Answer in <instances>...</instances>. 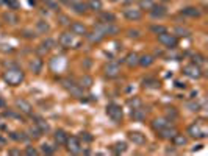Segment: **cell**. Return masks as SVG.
<instances>
[{"label":"cell","mask_w":208,"mask_h":156,"mask_svg":"<svg viewBox=\"0 0 208 156\" xmlns=\"http://www.w3.org/2000/svg\"><path fill=\"white\" fill-rule=\"evenodd\" d=\"M71 30H72L74 35H86V27L83 23H80V22H74L71 25Z\"/></svg>","instance_id":"9a60e30c"},{"label":"cell","mask_w":208,"mask_h":156,"mask_svg":"<svg viewBox=\"0 0 208 156\" xmlns=\"http://www.w3.org/2000/svg\"><path fill=\"white\" fill-rule=\"evenodd\" d=\"M81 138H83L85 141H88V142H91V141H92V138L89 136V133H81Z\"/></svg>","instance_id":"bcb514c9"},{"label":"cell","mask_w":208,"mask_h":156,"mask_svg":"<svg viewBox=\"0 0 208 156\" xmlns=\"http://www.w3.org/2000/svg\"><path fill=\"white\" fill-rule=\"evenodd\" d=\"M16 106L19 108L20 113H24V114H30V113H31V105H30L27 100H24V98L16 100Z\"/></svg>","instance_id":"8fae6325"},{"label":"cell","mask_w":208,"mask_h":156,"mask_svg":"<svg viewBox=\"0 0 208 156\" xmlns=\"http://www.w3.org/2000/svg\"><path fill=\"white\" fill-rule=\"evenodd\" d=\"M127 105H128L131 109H135V108L143 106V101H141V98H139V97H133V98H130V100L127 101Z\"/></svg>","instance_id":"d4e9b609"},{"label":"cell","mask_w":208,"mask_h":156,"mask_svg":"<svg viewBox=\"0 0 208 156\" xmlns=\"http://www.w3.org/2000/svg\"><path fill=\"white\" fill-rule=\"evenodd\" d=\"M152 31H153V33H156V35H160V33H164V31H166V28H164V27H161V25H153V27H152Z\"/></svg>","instance_id":"d590c367"},{"label":"cell","mask_w":208,"mask_h":156,"mask_svg":"<svg viewBox=\"0 0 208 156\" xmlns=\"http://www.w3.org/2000/svg\"><path fill=\"white\" fill-rule=\"evenodd\" d=\"M36 126H38L39 129H41V133H45V131H49V125H47V123H45L44 120H41V119L38 120Z\"/></svg>","instance_id":"1f68e13d"},{"label":"cell","mask_w":208,"mask_h":156,"mask_svg":"<svg viewBox=\"0 0 208 156\" xmlns=\"http://www.w3.org/2000/svg\"><path fill=\"white\" fill-rule=\"evenodd\" d=\"M106 114H108L114 122H121V120H122V116H124L121 106L114 105V103H113V105H108V106H106Z\"/></svg>","instance_id":"277c9868"},{"label":"cell","mask_w":208,"mask_h":156,"mask_svg":"<svg viewBox=\"0 0 208 156\" xmlns=\"http://www.w3.org/2000/svg\"><path fill=\"white\" fill-rule=\"evenodd\" d=\"M166 153H168V154H175V150H174V148H168Z\"/></svg>","instance_id":"681fc988"},{"label":"cell","mask_w":208,"mask_h":156,"mask_svg":"<svg viewBox=\"0 0 208 156\" xmlns=\"http://www.w3.org/2000/svg\"><path fill=\"white\" fill-rule=\"evenodd\" d=\"M3 105H5V103H3V100L0 98V108H3Z\"/></svg>","instance_id":"816d5d0a"},{"label":"cell","mask_w":208,"mask_h":156,"mask_svg":"<svg viewBox=\"0 0 208 156\" xmlns=\"http://www.w3.org/2000/svg\"><path fill=\"white\" fill-rule=\"evenodd\" d=\"M36 30H38L39 33H47V31L50 30V27H49V23H47V22L39 20V22H36Z\"/></svg>","instance_id":"484cf974"},{"label":"cell","mask_w":208,"mask_h":156,"mask_svg":"<svg viewBox=\"0 0 208 156\" xmlns=\"http://www.w3.org/2000/svg\"><path fill=\"white\" fill-rule=\"evenodd\" d=\"M28 156H36L38 154V151H36V148H33V147H27V151H25Z\"/></svg>","instance_id":"60d3db41"},{"label":"cell","mask_w":208,"mask_h":156,"mask_svg":"<svg viewBox=\"0 0 208 156\" xmlns=\"http://www.w3.org/2000/svg\"><path fill=\"white\" fill-rule=\"evenodd\" d=\"M139 5H141V8L143 10H147V11H150L152 8H153V0H141L139 2Z\"/></svg>","instance_id":"f546056e"},{"label":"cell","mask_w":208,"mask_h":156,"mask_svg":"<svg viewBox=\"0 0 208 156\" xmlns=\"http://www.w3.org/2000/svg\"><path fill=\"white\" fill-rule=\"evenodd\" d=\"M60 19H61V20H63V22H61V23H63V25H66V23H69V22H67V17H64V16H61V17H60Z\"/></svg>","instance_id":"c3c4849f"},{"label":"cell","mask_w":208,"mask_h":156,"mask_svg":"<svg viewBox=\"0 0 208 156\" xmlns=\"http://www.w3.org/2000/svg\"><path fill=\"white\" fill-rule=\"evenodd\" d=\"M66 141H67L66 133L63 131V129H58V131L55 133V142H56L58 145H63V144H66Z\"/></svg>","instance_id":"603a6c76"},{"label":"cell","mask_w":208,"mask_h":156,"mask_svg":"<svg viewBox=\"0 0 208 156\" xmlns=\"http://www.w3.org/2000/svg\"><path fill=\"white\" fill-rule=\"evenodd\" d=\"M128 36L136 38V36H139V31H136V30H130V31H128Z\"/></svg>","instance_id":"7dc6e473"},{"label":"cell","mask_w":208,"mask_h":156,"mask_svg":"<svg viewBox=\"0 0 208 156\" xmlns=\"http://www.w3.org/2000/svg\"><path fill=\"white\" fill-rule=\"evenodd\" d=\"M80 86H81V88H91V86H92V78L88 76V75L81 76V78H80Z\"/></svg>","instance_id":"83f0119b"},{"label":"cell","mask_w":208,"mask_h":156,"mask_svg":"<svg viewBox=\"0 0 208 156\" xmlns=\"http://www.w3.org/2000/svg\"><path fill=\"white\" fill-rule=\"evenodd\" d=\"M114 19H116V17H114L111 13H105V14H102V20H103V22H110V23H113V22H114Z\"/></svg>","instance_id":"e575fe53"},{"label":"cell","mask_w":208,"mask_h":156,"mask_svg":"<svg viewBox=\"0 0 208 156\" xmlns=\"http://www.w3.org/2000/svg\"><path fill=\"white\" fill-rule=\"evenodd\" d=\"M89 8L94 11H100L102 10V2L100 0H89Z\"/></svg>","instance_id":"f1b7e54d"},{"label":"cell","mask_w":208,"mask_h":156,"mask_svg":"<svg viewBox=\"0 0 208 156\" xmlns=\"http://www.w3.org/2000/svg\"><path fill=\"white\" fill-rule=\"evenodd\" d=\"M131 117H133L135 120H143V119L146 117V109H143L141 106L131 109Z\"/></svg>","instance_id":"ffe728a7"},{"label":"cell","mask_w":208,"mask_h":156,"mask_svg":"<svg viewBox=\"0 0 208 156\" xmlns=\"http://www.w3.org/2000/svg\"><path fill=\"white\" fill-rule=\"evenodd\" d=\"M42 153H44V154H52V153H53V148H52L49 144H44V145H42Z\"/></svg>","instance_id":"8d00e7d4"},{"label":"cell","mask_w":208,"mask_h":156,"mask_svg":"<svg viewBox=\"0 0 208 156\" xmlns=\"http://www.w3.org/2000/svg\"><path fill=\"white\" fill-rule=\"evenodd\" d=\"M119 72H121L119 66L114 64V63H110V64L105 67V75H106L108 78H116V76L119 75Z\"/></svg>","instance_id":"30bf717a"},{"label":"cell","mask_w":208,"mask_h":156,"mask_svg":"<svg viewBox=\"0 0 208 156\" xmlns=\"http://www.w3.org/2000/svg\"><path fill=\"white\" fill-rule=\"evenodd\" d=\"M188 133H189V136H193V138H196V139H203V138H206V134H208L206 123H205L203 120L194 122L193 125H189Z\"/></svg>","instance_id":"6da1fadb"},{"label":"cell","mask_w":208,"mask_h":156,"mask_svg":"<svg viewBox=\"0 0 208 156\" xmlns=\"http://www.w3.org/2000/svg\"><path fill=\"white\" fill-rule=\"evenodd\" d=\"M194 63H197V66H200V64L205 63V60H203L200 55H194Z\"/></svg>","instance_id":"b9f144b4"},{"label":"cell","mask_w":208,"mask_h":156,"mask_svg":"<svg viewBox=\"0 0 208 156\" xmlns=\"http://www.w3.org/2000/svg\"><path fill=\"white\" fill-rule=\"evenodd\" d=\"M114 2H116V0H114Z\"/></svg>","instance_id":"11a10c76"},{"label":"cell","mask_w":208,"mask_h":156,"mask_svg":"<svg viewBox=\"0 0 208 156\" xmlns=\"http://www.w3.org/2000/svg\"><path fill=\"white\" fill-rule=\"evenodd\" d=\"M30 69H31V72H33V73H39V72H41V69H42V61H41L39 58L31 60V61H30Z\"/></svg>","instance_id":"d6986e66"},{"label":"cell","mask_w":208,"mask_h":156,"mask_svg":"<svg viewBox=\"0 0 208 156\" xmlns=\"http://www.w3.org/2000/svg\"><path fill=\"white\" fill-rule=\"evenodd\" d=\"M66 144H67V150L71 151V153H74V154L80 153L81 145H80V142H78V139H77V138H67Z\"/></svg>","instance_id":"9c48e42d"},{"label":"cell","mask_w":208,"mask_h":156,"mask_svg":"<svg viewBox=\"0 0 208 156\" xmlns=\"http://www.w3.org/2000/svg\"><path fill=\"white\" fill-rule=\"evenodd\" d=\"M55 42L52 41V39H47V41H44V44H42V47H45V48H52V45H53Z\"/></svg>","instance_id":"ee69618b"},{"label":"cell","mask_w":208,"mask_h":156,"mask_svg":"<svg viewBox=\"0 0 208 156\" xmlns=\"http://www.w3.org/2000/svg\"><path fill=\"white\" fill-rule=\"evenodd\" d=\"M5 19H6V20H11V23H16V22H17V17H16L14 14H11V13H6V14H5Z\"/></svg>","instance_id":"f35d334b"},{"label":"cell","mask_w":208,"mask_h":156,"mask_svg":"<svg viewBox=\"0 0 208 156\" xmlns=\"http://www.w3.org/2000/svg\"><path fill=\"white\" fill-rule=\"evenodd\" d=\"M138 60H139V56H138L136 53H130V55L127 56L125 63H127L130 67H135V66H138Z\"/></svg>","instance_id":"4316f807"},{"label":"cell","mask_w":208,"mask_h":156,"mask_svg":"<svg viewBox=\"0 0 208 156\" xmlns=\"http://www.w3.org/2000/svg\"><path fill=\"white\" fill-rule=\"evenodd\" d=\"M86 8H88V5H86V3H81V2L74 3V10H75L77 13H85V11H86Z\"/></svg>","instance_id":"d6a6232c"},{"label":"cell","mask_w":208,"mask_h":156,"mask_svg":"<svg viewBox=\"0 0 208 156\" xmlns=\"http://www.w3.org/2000/svg\"><path fill=\"white\" fill-rule=\"evenodd\" d=\"M128 139H130L133 144H136V145H143V144H146L144 134L138 133V131H130V133H128Z\"/></svg>","instance_id":"7c38bea8"},{"label":"cell","mask_w":208,"mask_h":156,"mask_svg":"<svg viewBox=\"0 0 208 156\" xmlns=\"http://www.w3.org/2000/svg\"><path fill=\"white\" fill-rule=\"evenodd\" d=\"M183 72H185V75L186 76H189V78H200L202 76V72H200V67L199 66H196V64H189V66H186L183 69Z\"/></svg>","instance_id":"ba28073f"},{"label":"cell","mask_w":208,"mask_h":156,"mask_svg":"<svg viewBox=\"0 0 208 156\" xmlns=\"http://www.w3.org/2000/svg\"><path fill=\"white\" fill-rule=\"evenodd\" d=\"M63 84H64V88L71 92L74 97H77V98H80L81 95H83V91H81V86L80 84H75L74 81H71V80H64L63 81Z\"/></svg>","instance_id":"8992f818"},{"label":"cell","mask_w":208,"mask_h":156,"mask_svg":"<svg viewBox=\"0 0 208 156\" xmlns=\"http://www.w3.org/2000/svg\"><path fill=\"white\" fill-rule=\"evenodd\" d=\"M163 2H169V0H163Z\"/></svg>","instance_id":"db71d44e"},{"label":"cell","mask_w":208,"mask_h":156,"mask_svg":"<svg viewBox=\"0 0 208 156\" xmlns=\"http://www.w3.org/2000/svg\"><path fill=\"white\" fill-rule=\"evenodd\" d=\"M150 14L153 19H161L168 14V10H166V6H155L153 5V8L150 10Z\"/></svg>","instance_id":"4fadbf2b"},{"label":"cell","mask_w":208,"mask_h":156,"mask_svg":"<svg viewBox=\"0 0 208 156\" xmlns=\"http://www.w3.org/2000/svg\"><path fill=\"white\" fill-rule=\"evenodd\" d=\"M3 2H5V0H0V3H3Z\"/></svg>","instance_id":"f5cc1de1"},{"label":"cell","mask_w":208,"mask_h":156,"mask_svg":"<svg viewBox=\"0 0 208 156\" xmlns=\"http://www.w3.org/2000/svg\"><path fill=\"white\" fill-rule=\"evenodd\" d=\"M188 108H189V111H199V103L191 101V103H188Z\"/></svg>","instance_id":"ab89813d"},{"label":"cell","mask_w":208,"mask_h":156,"mask_svg":"<svg viewBox=\"0 0 208 156\" xmlns=\"http://www.w3.org/2000/svg\"><path fill=\"white\" fill-rule=\"evenodd\" d=\"M3 78H5V81H6L8 84L16 86V84H19L22 80H24V72H22L20 69L13 67V69H8V70L3 73Z\"/></svg>","instance_id":"7a4b0ae2"},{"label":"cell","mask_w":208,"mask_h":156,"mask_svg":"<svg viewBox=\"0 0 208 156\" xmlns=\"http://www.w3.org/2000/svg\"><path fill=\"white\" fill-rule=\"evenodd\" d=\"M160 133H161V138H164V139H171V138H172V136H174L177 131H175V129H174V128L169 125V126H166V128H163V129H161Z\"/></svg>","instance_id":"7402d4cb"},{"label":"cell","mask_w":208,"mask_h":156,"mask_svg":"<svg viewBox=\"0 0 208 156\" xmlns=\"http://www.w3.org/2000/svg\"><path fill=\"white\" fill-rule=\"evenodd\" d=\"M30 133H31V136H33V138H39V136H41V129H39L38 126H35V128H31V129H30Z\"/></svg>","instance_id":"74e56055"},{"label":"cell","mask_w":208,"mask_h":156,"mask_svg":"<svg viewBox=\"0 0 208 156\" xmlns=\"http://www.w3.org/2000/svg\"><path fill=\"white\" fill-rule=\"evenodd\" d=\"M10 154H19V151H17V150H11Z\"/></svg>","instance_id":"f907efd6"},{"label":"cell","mask_w":208,"mask_h":156,"mask_svg":"<svg viewBox=\"0 0 208 156\" xmlns=\"http://www.w3.org/2000/svg\"><path fill=\"white\" fill-rule=\"evenodd\" d=\"M124 14H125V17L128 20H139L141 19V11L139 10H135V8H127Z\"/></svg>","instance_id":"5bb4252c"},{"label":"cell","mask_w":208,"mask_h":156,"mask_svg":"<svg viewBox=\"0 0 208 156\" xmlns=\"http://www.w3.org/2000/svg\"><path fill=\"white\" fill-rule=\"evenodd\" d=\"M114 151H116V153H124V151H127V144H125V142H118L116 145H114Z\"/></svg>","instance_id":"4dcf8cb0"},{"label":"cell","mask_w":208,"mask_h":156,"mask_svg":"<svg viewBox=\"0 0 208 156\" xmlns=\"http://www.w3.org/2000/svg\"><path fill=\"white\" fill-rule=\"evenodd\" d=\"M158 41L163 44V45H166V47H169V48H174L175 45H177V38L174 36V35H169V33H160L158 35Z\"/></svg>","instance_id":"5b68a950"},{"label":"cell","mask_w":208,"mask_h":156,"mask_svg":"<svg viewBox=\"0 0 208 156\" xmlns=\"http://www.w3.org/2000/svg\"><path fill=\"white\" fill-rule=\"evenodd\" d=\"M144 86H147V88H158L160 84H158L156 80H153V78H147V80H144Z\"/></svg>","instance_id":"836d02e7"},{"label":"cell","mask_w":208,"mask_h":156,"mask_svg":"<svg viewBox=\"0 0 208 156\" xmlns=\"http://www.w3.org/2000/svg\"><path fill=\"white\" fill-rule=\"evenodd\" d=\"M86 38H88V39L91 41V42H96V44H97V42H100V41H102V39H103L105 36H103V35H102L100 31L94 30L92 33H86Z\"/></svg>","instance_id":"2e32d148"},{"label":"cell","mask_w":208,"mask_h":156,"mask_svg":"<svg viewBox=\"0 0 208 156\" xmlns=\"http://www.w3.org/2000/svg\"><path fill=\"white\" fill-rule=\"evenodd\" d=\"M169 126V120L168 119H155L153 120V128L156 129V131H161L163 128Z\"/></svg>","instance_id":"e0dca14e"},{"label":"cell","mask_w":208,"mask_h":156,"mask_svg":"<svg viewBox=\"0 0 208 156\" xmlns=\"http://www.w3.org/2000/svg\"><path fill=\"white\" fill-rule=\"evenodd\" d=\"M175 33H178L180 36H188V35H189V31H188V30H185V28H177V30H175Z\"/></svg>","instance_id":"7bdbcfd3"},{"label":"cell","mask_w":208,"mask_h":156,"mask_svg":"<svg viewBox=\"0 0 208 156\" xmlns=\"http://www.w3.org/2000/svg\"><path fill=\"white\" fill-rule=\"evenodd\" d=\"M181 13H183L185 16H189V17H199V16H200V11H199L197 8H194V6H188V8H185Z\"/></svg>","instance_id":"cb8c5ba5"},{"label":"cell","mask_w":208,"mask_h":156,"mask_svg":"<svg viewBox=\"0 0 208 156\" xmlns=\"http://www.w3.org/2000/svg\"><path fill=\"white\" fill-rule=\"evenodd\" d=\"M168 116H169V117H171V116H172V117H177V111H175L174 108H168Z\"/></svg>","instance_id":"f6af8a7d"},{"label":"cell","mask_w":208,"mask_h":156,"mask_svg":"<svg viewBox=\"0 0 208 156\" xmlns=\"http://www.w3.org/2000/svg\"><path fill=\"white\" fill-rule=\"evenodd\" d=\"M138 64H141L143 67H149L153 64V56L152 55H143L139 60H138Z\"/></svg>","instance_id":"44dd1931"},{"label":"cell","mask_w":208,"mask_h":156,"mask_svg":"<svg viewBox=\"0 0 208 156\" xmlns=\"http://www.w3.org/2000/svg\"><path fill=\"white\" fill-rule=\"evenodd\" d=\"M60 42L64 45V47H78V41L75 39V35L72 33H63L61 38H60Z\"/></svg>","instance_id":"52a82bcc"},{"label":"cell","mask_w":208,"mask_h":156,"mask_svg":"<svg viewBox=\"0 0 208 156\" xmlns=\"http://www.w3.org/2000/svg\"><path fill=\"white\" fill-rule=\"evenodd\" d=\"M94 30L100 31L103 36L105 35H114V33H118V27H114V25L110 23V22H100V23H97Z\"/></svg>","instance_id":"3957f363"},{"label":"cell","mask_w":208,"mask_h":156,"mask_svg":"<svg viewBox=\"0 0 208 156\" xmlns=\"http://www.w3.org/2000/svg\"><path fill=\"white\" fill-rule=\"evenodd\" d=\"M172 141H174V144H175L177 147H183V145H186V142H188V139L185 138L183 134H180V133H175V134L172 136Z\"/></svg>","instance_id":"ac0fdd59"}]
</instances>
